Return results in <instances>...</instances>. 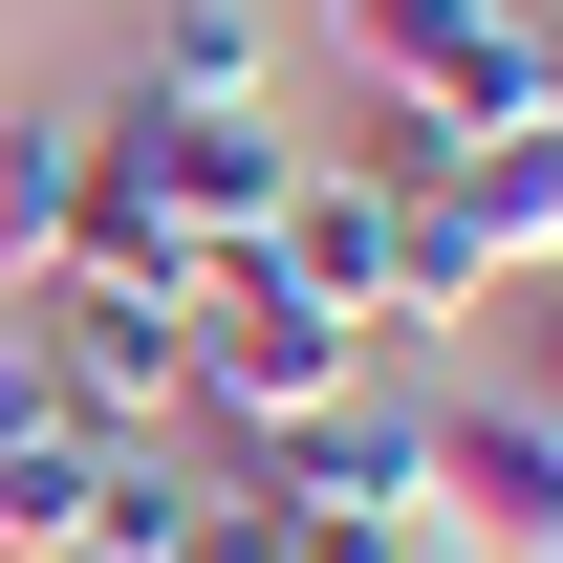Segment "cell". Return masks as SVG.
<instances>
[{
  "label": "cell",
  "instance_id": "cell-6",
  "mask_svg": "<svg viewBox=\"0 0 563 563\" xmlns=\"http://www.w3.org/2000/svg\"><path fill=\"white\" fill-rule=\"evenodd\" d=\"M261 261L303 282L325 325H368V347H390V196H368V174H325V152H303V196H282V239H261Z\"/></svg>",
  "mask_w": 563,
  "mask_h": 563
},
{
  "label": "cell",
  "instance_id": "cell-13",
  "mask_svg": "<svg viewBox=\"0 0 563 563\" xmlns=\"http://www.w3.org/2000/svg\"><path fill=\"white\" fill-rule=\"evenodd\" d=\"M282 563H433V520H282Z\"/></svg>",
  "mask_w": 563,
  "mask_h": 563
},
{
  "label": "cell",
  "instance_id": "cell-15",
  "mask_svg": "<svg viewBox=\"0 0 563 563\" xmlns=\"http://www.w3.org/2000/svg\"><path fill=\"white\" fill-rule=\"evenodd\" d=\"M520 109H563V0H520Z\"/></svg>",
  "mask_w": 563,
  "mask_h": 563
},
{
  "label": "cell",
  "instance_id": "cell-4",
  "mask_svg": "<svg viewBox=\"0 0 563 563\" xmlns=\"http://www.w3.org/2000/svg\"><path fill=\"white\" fill-rule=\"evenodd\" d=\"M412 520H433V563H563V433L520 412V390H455Z\"/></svg>",
  "mask_w": 563,
  "mask_h": 563
},
{
  "label": "cell",
  "instance_id": "cell-5",
  "mask_svg": "<svg viewBox=\"0 0 563 563\" xmlns=\"http://www.w3.org/2000/svg\"><path fill=\"white\" fill-rule=\"evenodd\" d=\"M261 477H282V520H412L433 498V412L412 390H325V412L261 433Z\"/></svg>",
  "mask_w": 563,
  "mask_h": 563
},
{
  "label": "cell",
  "instance_id": "cell-11",
  "mask_svg": "<svg viewBox=\"0 0 563 563\" xmlns=\"http://www.w3.org/2000/svg\"><path fill=\"white\" fill-rule=\"evenodd\" d=\"M131 87H174V109H261V0H152V66Z\"/></svg>",
  "mask_w": 563,
  "mask_h": 563
},
{
  "label": "cell",
  "instance_id": "cell-8",
  "mask_svg": "<svg viewBox=\"0 0 563 563\" xmlns=\"http://www.w3.org/2000/svg\"><path fill=\"white\" fill-rule=\"evenodd\" d=\"M87 239V109H0V282H66Z\"/></svg>",
  "mask_w": 563,
  "mask_h": 563
},
{
  "label": "cell",
  "instance_id": "cell-14",
  "mask_svg": "<svg viewBox=\"0 0 563 563\" xmlns=\"http://www.w3.org/2000/svg\"><path fill=\"white\" fill-rule=\"evenodd\" d=\"M520 412L563 433V282H542V325H520Z\"/></svg>",
  "mask_w": 563,
  "mask_h": 563
},
{
  "label": "cell",
  "instance_id": "cell-1",
  "mask_svg": "<svg viewBox=\"0 0 563 563\" xmlns=\"http://www.w3.org/2000/svg\"><path fill=\"white\" fill-rule=\"evenodd\" d=\"M174 347H196V433L217 455H261L282 412H325V390H368V325H325L282 261H196V303H174Z\"/></svg>",
  "mask_w": 563,
  "mask_h": 563
},
{
  "label": "cell",
  "instance_id": "cell-16",
  "mask_svg": "<svg viewBox=\"0 0 563 563\" xmlns=\"http://www.w3.org/2000/svg\"><path fill=\"white\" fill-rule=\"evenodd\" d=\"M66 563H109V542H66Z\"/></svg>",
  "mask_w": 563,
  "mask_h": 563
},
{
  "label": "cell",
  "instance_id": "cell-2",
  "mask_svg": "<svg viewBox=\"0 0 563 563\" xmlns=\"http://www.w3.org/2000/svg\"><path fill=\"white\" fill-rule=\"evenodd\" d=\"M325 66L477 152V131H520V0H325Z\"/></svg>",
  "mask_w": 563,
  "mask_h": 563
},
{
  "label": "cell",
  "instance_id": "cell-3",
  "mask_svg": "<svg viewBox=\"0 0 563 563\" xmlns=\"http://www.w3.org/2000/svg\"><path fill=\"white\" fill-rule=\"evenodd\" d=\"M22 325H44V368H66V433H109V455H174V433H196L174 303H131V282H22Z\"/></svg>",
  "mask_w": 563,
  "mask_h": 563
},
{
  "label": "cell",
  "instance_id": "cell-7",
  "mask_svg": "<svg viewBox=\"0 0 563 563\" xmlns=\"http://www.w3.org/2000/svg\"><path fill=\"white\" fill-rule=\"evenodd\" d=\"M455 217L498 239V282H563V109H520V131L455 152Z\"/></svg>",
  "mask_w": 563,
  "mask_h": 563
},
{
  "label": "cell",
  "instance_id": "cell-9",
  "mask_svg": "<svg viewBox=\"0 0 563 563\" xmlns=\"http://www.w3.org/2000/svg\"><path fill=\"white\" fill-rule=\"evenodd\" d=\"M109 433H0V563H66V542H109Z\"/></svg>",
  "mask_w": 563,
  "mask_h": 563
},
{
  "label": "cell",
  "instance_id": "cell-12",
  "mask_svg": "<svg viewBox=\"0 0 563 563\" xmlns=\"http://www.w3.org/2000/svg\"><path fill=\"white\" fill-rule=\"evenodd\" d=\"M325 174H368V196H433V174H455V131H433V109H390V87H347V109H325Z\"/></svg>",
  "mask_w": 563,
  "mask_h": 563
},
{
  "label": "cell",
  "instance_id": "cell-10",
  "mask_svg": "<svg viewBox=\"0 0 563 563\" xmlns=\"http://www.w3.org/2000/svg\"><path fill=\"white\" fill-rule=\"evenodd\" d=\"M477 303H498V239L455 217V174L390 196V347H412V325H477Z\"/></svg>",
  "mask_w": 563,
  "mask_h": 563
}]
</instances>
